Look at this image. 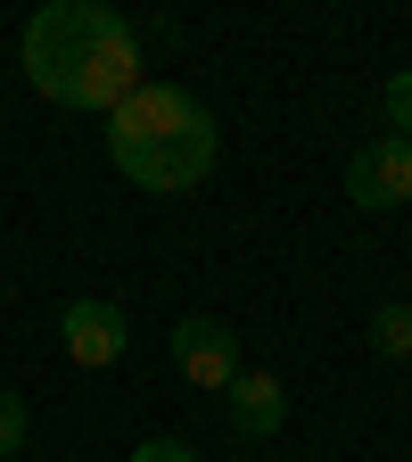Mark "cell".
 <instances>
[{"instance_id": "1", "label": "cell", "mask_w": 412, "mask_h": 462, "mask_svg": "<svg viewBox=\"0 0 412 462\" xmlns=\"http://www.w3.org/2000/svg\"><path fill=\"white\" fill-rule=\"evenodd\" d=\"M25 83L58 107H91V116H115L133 91H141V33L99 9V0H41L25 17Z\"/></svg>"}, {"instance_id": "2", "label": "cell", "mask_w": 412, "mask_h": 462, "mask_svg": "<svg viewBox=\"0 0 412 462\" xmlns=\"http://www.w3.org/2000/svg\"><path fill=\"white\" fill-rule=\"evenodd\" d=\"M215 149H223L215 107L190 99V91H173V83H141L124 107L107 116V157L149 199H182L190 182H206V173H215Z\"/></svg>"}, {"instance_id": "3", "label": "cell", "mask_w": 412, "mask_h": 462, "mask_svg": "<svg viewBox=\"0 0 412 462\" xmlns=\"http://www.w3.org/2000/svg\"><path fill=\"white\" fill-rule=\"evenodd\" d=\"M165 346H173V372H182L190 388H215V396L248 372V364H240V330H231L223 314H182Z\"/></svg>"}, {"instance_id": "4", "label": "cell", "mask_w": 412, "mask_h": 462, "mask_svg": "<svg viewBox=\"0 0 412 462\" xmlns=\"http://www.w3.org/2000/svg\"><path fill=\"white\" fill-rule=\"evenodd\" d=\"M346 199H355L363 215H396V207H412V141L380 133L371 149H355V165H346Z\"/></svg>"}, {"instance_id": "5", "label": "cell", "mask_w": 412, "mask_h": 462, "mask_svg": "<svg viewBox=\"0 0 412 462\" xmlns=\"http://www.w3.org/2000/svg\"><path fill=\"white\" fill-rule=\"evenodd\" d=\"M58 346H67V364H83V372L124 364V346H133L124 306H107V298H75L67 314H58Z\"/></svg>"}, {"instance_id": "6", "label": "cell", "mask_w": 412, "mask_h": 462, "mask_svg": "<svg viewBox=\"0 0 412 462\" xmlns=\"http://www.w3.org/2000/svg\"><path fill=\"white\" fill-rule=\"evenodd\" d=\"M223 396H231V430H240V438H272V430L288 421V388H280V372H240Z\"/></svg>"}, {"instance_id": "7", "label": "cell", "mask_w": 412, "mask_h": 462, "mask_svg": "<svg viewBox=\"0 0 412 462\" xmlns=\"http://www.w3.org/2000/svg\"><path fill=\"white\" fill-rule=\"evenodd\" d=\"M371 356H388V364H412V306H404V298H388V306L371 314Z\"/></svg>"}, {"instance_id": "8", "label": "cell", "mask_w": 412, "mask_h": 462, "mask_svg": "<svg viewBox=\"0 0 412 462\" xmlns=\"http://www.w3.org/2000/svg\"><path fill=\"white\" fill-rule=\"evenodd\" d=\"M25 438H33V413H25V396H17V388H0V462H9Z\"/></svg>"}, {"instance_id": "9", "label": "cell", "mask_w": 412, "mask_h": 462, "mask_svg": "<svg viewBox=\"0 0 412 462\" xmlns=\"http://www.w3.org/2000/svg\"><path fill=\"white\" fill-rule=\"evenodd\" d=\"M380 99H388V133H396V141H412V67H404V75H388V91H380Z\"/></svg>"}, {"instance_id": "10", "label": "cell", "mask_w": 412, "mask_h": 462, "mask_svg": "<svg viewBox=\"0 0 412 462\" xmlns=\"http://www.w3.org/2000/svg\"><path fill=\"white\" fill-rule=\"evenodd\" d=\"M133 462H198V454H190L182 438H141V446H133Z\"/></svg>"}]
</instances>
